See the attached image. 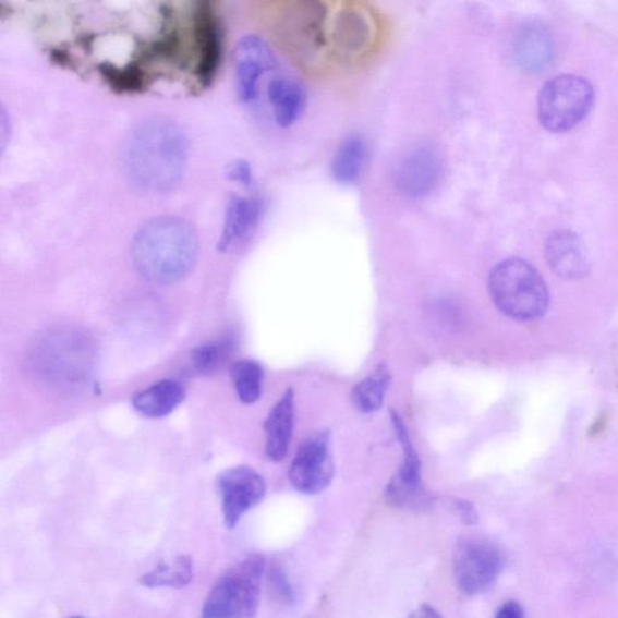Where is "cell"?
<instances>
[{
    "label": "cell",
    "instance_id": "cell-1",
    "mask_svg": "<svg viewBox=\"0 0 618 618\" xmlns=\"http://www.w3.org/2000/svg\"><path fill=\"white\" fill-rule=\"evenodd\" d=\"M186 136L167 118H149L134 126L125 145V166L137 186L162 193L181 181L187 161Z\"/></svg>",
    "mask_w": 618,
    "mask_h": 618
},
{
    "label": "cell",
    "instance_id": "cell-2",
    "mask_svg": "<svg viewBox=\"0 0 618 618\" xmlns=\"http://www.w3.org/2000/svg\"><path fill=\"white\" fill-rule=\"evenodd\" d=\"M198 254L197 234L191 225L174 217L154 218L134 235V267L149 282L168 286L185 278Z\"/></svg>",
    "mask_w": 618,
    "mask_h": 618
},
{
    "label": "cell",
    "instance_id": "cell-3",
    "mask_svg": "<svg viewBox=\"0 0 618 618\" xmlns=\"http://www.w3.org/2000/svg\"><path fill=\"white\" fill-rule=\"evenodd\" d=\"M488 287L493 302L512 319L534 320L547 310L548 291L544 279L522 258H507L494 267Z\"/></svg>",
    "mask_w": 618,
    "mask_h": 618
},
{
    "label": "cell",
    "instance_id": "cell-4",
    "mask_svg": "<svg viewBox=\"0 0 618 618\" xmlns=\"http://www.w3.org/2000/svg\"><path fill=\"white\" fill-rule=\"evenodd\" d=\"M265 569L264 557L251 555L225 571L211 587L199 618H254Z\"/></svg>",
    "mask_w": 618,
    "mask_h": 618
},
{
    "label": "cell",
    "instance_id": "cell-5",
    "mask_svg": "<svg viewBox=\"0 0 618 618\" xmlns=\"http://www.w3.org/2000/svg\"><path fill=\"white\" fill-rule=\"evenodd\" d=\"M593 102L594 89L586 78L558 75L547 82L538 95V120L547 131L564 133L587 117Z\"/></svg>",
    "mask_w": 618,
    "mask_h": 618
},
{
    "label": "cell",
    "instance_id": "cell-6",
    "mask_svg": "<svg viewBox=\"0 0 618 618\" xmlns=\"http://www.w3.org/2000/svg\"><path fill=\"white\" fill-rule=\"evenodd\" d=\"M379 19L367 5L355 2L330 8L328 41L329 51L346 62L367 58L378 44Z\"/></svg>",
    "mask_w": 618,
    "mask_h": 618
},
{
    "label": "cell",
    "instance_id": "cell-7",
    "mask_svg": "<svg viewBox=\"0 0 618 618\" xmlns=\"http://www.w3.org/2000/svg\"><path fill=\"white\" fill-rule=\"evenodd\" d=\"M92 348L82 335L58 331L45 337L37 351L40 374L51 384L78 387L88 379L92 371Z\"/></svg>",
    "mask_w": 618,
    "mask_h": 618
},
{
    "label": "cell",
    "instance_id": "cell-8",
    "mask_svg": "<svg viewBox=\"0 0 618 618\" xmlns=\"http://www.w3.org/2000/svg\"><path fill=\"white\" fill-rule=\"evenodd\" d=\"M327 3L301 0L291 3L283 14V36L301 62L316 64L329 51Z\"/></svg>",
    "mask_w": 618,
    "mask_h": 618
},
{
    "label": "cell",
    "instance_id": "cell-9",
    "mask_svg": "<svg viewBox=\"0 0 618 618\" xmlns=\"http://www.w3.org/2000/svg\"><path fill=\"white\" fill-rule=\"evenodd\" d=\"M504 567L501 550L482 538L460 541L453 555L458 587L468 595L487 592L498 580Z\"/></svg>",
    "mask_w": 618,
    "mask_h": 618
},
{
    "label": "cell",
    "instance_id": "cell-10",
    "mask_svg": "<svg viewBox=\"0 0 618 618\" xmlns=\"http://www.w3.org/2000/svg\"><path fill=\"white\" fill-rule=\"evenodd\" d=\"M391 422L403 451V462L398 474L392 477L386 489V499L400 510L425 511L433 505V498L425 489L422 480V464L411 441L407 425L397 412L391 413Z\"/></svg>",
    "mask_w": 618,
    "mask_h": 618
},
{
    "label": "cell",
    "instance_id": "cell-11",
    "mask_svg": "<svg viewBox=\"0 0 618 618\" xmlns=\"http://www.w3.org/2000/svg\"><path fill=\"white\" fill-rule=\"evenodd\" d=\"M335 475L329 432L310 435L300 445L289 469L291 486L307 496H316L330 486Z\"/></svg>",
    "mask_w": 618,
    "mask_h": 618
},
{
    "label": "cell",
    "instance_id": "cell-12",
    "mask_svg": "<svg viewBox=\"0 0 618 618\" xmlns=\"http://www.w3.org/2000/svg\"><path fill=\"white\" fill-rule=\"evenodd\" d=\"M223 523L233 530L243 516L260 504L266 496L264 477L250 466L222 471L217 478Z\"/></svg>",
    "mask_w": 618,
    "mask_h": 618
},
{
    "label": "cell",
    "instance_id": "cell-13",
    "mask_svg": "<svg viewBox=\"0 0 618 618\" xmlns=\"http://www.w3.org/2000/svg\"><path fill=\"white\" fill-rule=\"evenodd\" d=\"M440 156L429 145H419L397 162L395 184L402 196L417 199L428 196L440 181Z\"/></svg>",
    "mask_w": 618,
    "mask_h": 618
},
{
    "label": "cell",
    "instance_id": "cell-14",
    "mask_svg": "<svg viewBox=\"0 0 618 618\" xmlns=\"http://www.w3.org/2000/svg\"><path fill=\"white\" fill-rule=\"evenodd\" d=\"M275 66V54L263 38L250 35L239 41L235 48V77L244 104L254 102L262 76Z\"/></svg>",
    "mask_w": 618,
    "mask_h": 618
},
{
    "label": "cell",
    "instance_id": "cell-15",
    "mask_svg": "<svg viewBox=\"0 0 618 618\" xmlns=\"http://www.w3.org/2000/svg\"><path fill=\"white\" fill-rule=\"evenodd\" d=\"M545 254L548 266L560 278L574 280L589 274L586 246L575 232L561 230L550 234Z\"/></svg>",
    "mask_w": 618,
    "mask_h": 618
},
{
    "label": "cell",
    "instance_id": "cell-16",
    "mask_svg": "<svg viewBox=\"0 0 618 618\" xmlns=\"http://www.w3.org/2000/svg\"><path fill=\"white\" fill-rule=\"evenodd\" d=\"M195 38L199 53L197 75L202 84L208 85L220 63L221 35L219 20L211 3H199L194 15Z\"/></svg>",
    "mask_w": 618,
    "mask_h": 618
},
{
    "label": "cell",
    "instance_id": "cell-17",
    "mask_svg": "<svg viewBox=\"0 0 618 618\" xmlns=\"http://www.w3.org/2000/svg\"><path fill=\"white\" fill-rule=\"evenodd\" d=\"M294 391L288 389L269 411L264 426L266 434L265 452L274 462H280L288 455L292 431H294Z\"/></svg>",
    "mask_w": 618,
    "mask_h": 618
},
{
    "label": "cell",
    "instance_id": "cell-18",
    "mask_svg": "<svg viewBox=\"0 0 618 618\" xmlns=\"http://www.w3.org/2000/svg\"><path fill=\"white\" fill-rule=\"evenodd\" d=\"M267 95L279 126L290 128L294 125L305 110V89L291 78H275L268 85Z\"/></svg>",
    "mask_w": 618,
    "mask_h": 618
},
{
    "label": "cell",
    "instance_id": "cell-19",
    "mask_svg": "<svg viewBox=\"0 0 618 618\" xmlns=\"http://www.w3.org/2000/svg\"><path fill=\"white\" fill-rule=\"evenodd\" d=\"M260 211V204L256 199L233 196L225 215L218 250L227 252L234 243L243 240L253 229Z\"/></svg>",
    "mask_w": 618,
    "mask_h": 618
},
{
    "label": "cell",
    "instance_id": "cell-20",
    "mask_svg": "<svg viewBox=\"0 0 618 618\" xmlns=\"http://www.w3.org/2000/svg\"><path fill=\"white\" fill-rule=\"evenodd\" d=\"M185 389L173 379H163L138 392L133 407L150 419H162L171 414L184 401Z\"/></svg>",
    "mask_w": 618,
    "mask_h": 618
},
{
    "label": "cell",
    "instance_id": "cell-21",
    "mask_svg": "<svg viewBox=\"0 0 618 618\" xmlns=\"http://www.w3.org/2000/svg\"><path fill=\"white\" fill-rule=\"evenodd\" d=\"M514 59L523 70L538 72L554 58V45L547 33L535 26L523 28L514 43Z\"/></svg>",
    "mask_w": 618,
    "mask_h": 618
},
{
    "label": "cell",
    "instance_id": "cell-22",
    "mask_svg": "<svg viewBox=\"0 0 618 618\" xmlns=\"http://www.w3.org/2000/svg\"><path fill=\"white\" fill-rule=\"evenodd\" d=\"M367 156V145L359 134L342 141L331 162V173L337 183L353 184L361 178Z\"/></svg>",
    "mask_w": 618,
    "mask_h": 618
},
{
    "label": "cell",
    "instance_id": "cell-23",
    "mask_svg": "<svg viewBox=\"0 0 618 618\" xmlns=\"http://www.w3.org/2000/svg\"><path fill=\"white\" fill-rule=\"evenodd\" d=\"M194 579L193 560L187 556L174 559L173 564L161 561L140 579L143 587L148 589H184Z\"/></svg>",
    "mask_w": 618,
    "mask_h": 618
},
{
    "label": "cell",
    "instance_id": "cell-24",
    "mask_svg": "<svg viewBox=\"0 0 618 618\" xmlns=\"http://www.w3.org/2000/svg\"><path fill=\"white\" fill-rule=\"evenodd\" d=\"M389 381V369L385 365H379L374 374L359 381L352 390L355 409L363 413L378 411L384 404Z\"/></svg>",
    "mask_w": 618,
    "mask_h": 618
},
{
    "label": "cell",
    "instance_id": "cell-25",
    "mask_svg": "<svg viewBox=\"0 0 618 618\" xmlns=\"http://www.w3.org/2000/svg\"><path fill=\"white\" fill-rule=\"evenodd\" d=\"M235 392L243 403H255L262 397L264 369L251 359L235 362L231 368Z\"/></svg>",
    "mask_w": 618,
    "mask_h": 618
},
{
    "label": "cell",
    "instance_id": "cell-26",
    "mask_svg": "<svg viewBox=\"0 0 618 618\" xmlns=\"http://www.w3.org/2000/svg\"><path fill=\"white\" fill-rule=\"evenodd\" d=\"M231 352L230 341L210 342L202 344L191 353V362L201 374H210L217 371L227 361Z\"/></svg>",
    "mask_w": 618,
    "mask_h": 618
},
{
    "label": "cell",
    "instance_id": "cell-27",
    "mask_svg": "<svg viewBox=\"0 0 618 618\" xmlns=\"http://www.w3.org/2000/svg\"><path fill=\"white\" fill-rule=\"evenodd\" d=\"M100 72H102L112 86L126 89V92H136L144 84L143 74L137 66H128V69L119 70L117 66L106 63L100 66Z\"/></svg>",
    "mask_w": 618,
    "mask_h": 618
},
{
    "label": "cell",
    "instance_id": "cell-28",
    "mask_svg": "<svg viewBox=\"0 0 618 618\" xmlns=\"http://www.w3.org/2000/svg\"><path fill=\"white\" fill-rule=\"evenodd\" d=\"M268 579L269 584H271V590L279 602L291 603L292 599H294V591H292L283 569L274 567L269 570Z\"/></svg>",
    "mask_w": 618,
    "mask_h": 618
},
{
    "label": "cell",
    "instance_id": "cell-29",
    "mask_svg": "<svg viewBox=\"0 0 618 618\" xmlns=\"http://www.w3.org/2000/svg\"><path fill=\"white\" fill-rule=\"evenodd\" d=\"M230 177L232 181L250 186L253 182L252 167L249 162L240 160L231 167Z\"/></svg>",
    "mask_w": 618,
    "mask_h": 618
},
{
    "label": "cell",
    "instance_id": "cell-30",
    "mask_svg": "<svg viewBox=\"0 0 618 618\" xmlns=\"http://www.w3.org/2000/svg\"><path fill=\"white\" fill-rule=\"evenodd\" d=\"M455 508L458 512L460 520L465 524H476L478 521V513L474 505L466 500H456Z\"/></svg>",
    "mask_w": 618,
    "mask_h": 618
},
{
    "label": "cell",
    "instance_id": "cell-31",
    "mask_svg": "<svg viewBox=\"0 0 618 618\" xmlns=\"http://www.w3.org/2000/svg\"><path fill=\"white\" fill-rule=\"evenodd\" d=\"M496 618H524L523 608L519 603L509 601L501 605Z\"/></svg>",
    "mask_w": 618,
    "mask_h": 618
},
{
    "label": "cell",
    "instance_id": "cell-32",
    "mask_svg": "<svg viewBox=\"0 0 618 618\" xmlns=\"http://www.w3.org/2000/svg\"><path fill=\"white\" fill-rule=\"evenodd\" d=\"M410 618H443L440 614H438L433 606L431 605H421L419 609H415Z\"/></svg>",
    "mask_w": 618,
    "mask_h": 618
},
{
    "label": "cell",
    "instance_id": "cell-33",
    "mask_svg": "<svg viewBox=\"0 0 618 618\" xmlns=\"http://www.w3.org/2000/svg\"><path fill=\"white\" fill-rule=\"evenodd\" d=\"M70 618H85V617H82V616H73V617H70Z\"/></svg>",
    "mask_w": 618,
    "mask_h": 618
}]
</instances>
